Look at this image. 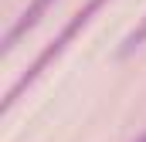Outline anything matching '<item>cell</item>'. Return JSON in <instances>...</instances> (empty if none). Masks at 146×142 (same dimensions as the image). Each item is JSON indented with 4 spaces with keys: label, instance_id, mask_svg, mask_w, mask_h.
Masks as SVG:
<instances>
[{
    "label": "cell",
    "instance_id": "3957f363",
    "mask_svg": "<svg viewBox=\"0 0 146 142\" xmlns=\"http://www.w3.org/2000/svg\"><path fill=\"white\" fill-rule=\"evenodd\" d=\"M143 41H146V20H143V24H139V27H136V31H133L129 37H126V47H122V54H129V51H136V47H139Z\"/></svg>",
    "mask_w": 146,
    "mask_h": 142
},
{
    "label": "cell",
    "instance_id": "6da1fadb",
    "mask_svg": "<svg viewBox=\"0 0 146 142\" xmlns=\"http://www.w3.org/2000/svg\"><path fill=\"white\" fill-rule=\"evenodd\" d=\"M102 3H106V0H88V3H85V7H82V10L72 17V20L65 24V31H61V34H58L51 44H48V47H44V51H41V54H37L34 64L24 71V74L17 78V85L7 91V98H3V112H10V105H14V102H17V98H21V95H24V91H27V88L37 81V74H41V71H44L51 61H54V58H58V54H61V51H65V47H68V44H72V37L78 34V31H82V27H85L95 14H99V7H102Z\"/></svg>",
    "mask_w": 146,
    "mask_h": 142
},
{
    "label": "cell",
    "instance_id": "277c9868",
    "mask_svg": "<svg viewBox=\"0 0 146 142\" xmlns=\"http://www.w3.org/2000/svg\"><path fill=\"white\" fill-rule=\"evenodd\" d=\"M139 142H146V135H143V139H139Z\"/></svg>",
    "mask_w": 146,
    "mask_h": 142
},
{
    "label": "cell",
    "instance_id": "7a4b0ae2",
    "mask_svg": "<svg viewBox=\"0 0 146 142\" xmlns=\"http://www.w3.org/2000/svg\"><path fill=\"white\" fill-rule=\"evenodd\" d=\"M51 3H54V0H31V7H27V10L14 20V27L7 31V37H3V51H14V44H17V41L27 34V31L34 27L41 17H44V10H48Z\"/></svg>",
    "mask_w": 146,
    "mask_h": 142
}]
</instances>
